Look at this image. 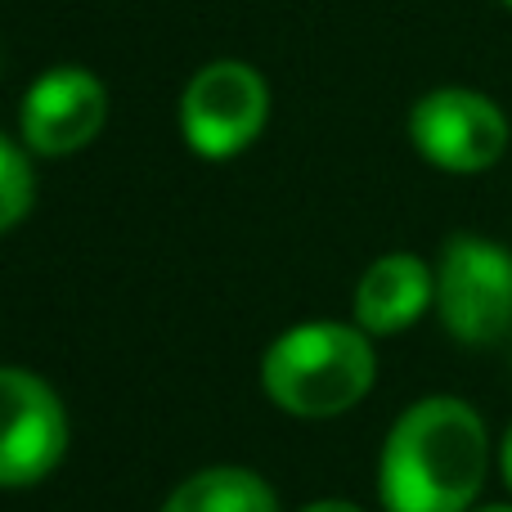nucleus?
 <instances>
[{"mask_svg":"<svg viewBox=\"0 0 512 512\" xmlns=\"http://www.w3.org/2000/svg\"><path fill=\"white\" fill-rule=\"evenodd\" d=\"M490 472V436L459 396H423L396 418L378 459L387 512H472Z\"/></svg>","mask_w":512,"mask_h":512,"instance_id":"obj_1","label":"nucleus"},{"mask_svg":"<svg viewBox=\"0 0 512 512\" xmlns=\"http://www.w3.org/2000/svg\"><path fill=\"white\" fill-rule=\"evenodd\" d=\"M378 355L360 324L310 319L274 337L261 360V387L270 405L292 418H337L373 391Z\"/></svg>","mask_w":512,"mask_h":512,"instance_id":"obj_2","label":"nucleus"},{"mask_svg":"<svg viewBox=\"0 0 512 512\" xmlns=\"http://www.w3.org/2000/svg\"><path fill=\"white\" fill-rule=\"evenodd\" d=\"M436 315L463 346H495L512 333V252L481 234H454L436 265Z\"/></svg>","mask_w":512,"mask_h":512,"instance_id":"obj_3","label":"nucleus"},{"mask_svg":"<svg viewBox=\"0 0 512 512\" xmlns=\"http://www.w3.org/2000/svg\"><path fill=\"white\" fill-rule=\"evenodd\" d=\"M270 117V86L252 63L216 59L189 77L180 95V135L207 162L239 158L252 149Z\"/></svg>","mask_w":512,"mask_h":512,"instance_id":"obj_4","label":"nucleus"},{"mask_svg":"<svg viewBox=\"0 0 512 512\" xmlns=\"http://www.w3.org/2000/svg\"><path fill=\"white\" fill-rule=\"evenodd\" d=\"M512 126L504 108L490 95L468 86H441L427 90L414 108H409V144L418 158L432 167L450 171V176H477L490 171L508 153Z\"/></svg>","mask_w":512,"mask_h":512,"instance_id":"obj_5","label":"nucleus"},{"mask_svg":"<svg viewBox=\"0 0 512 512\" xmlns=\"http://www.w3.org/2000/svg\"><path fill=\"white\" fill-rule=\"evenodd\" d=\"M68 454V414L45 378L0 364V490L45 481Z\"/></svg>","mask_w":512,"mask_h":512,"instance_id":"obj_6","label":"nucleus"},{"mask_svg":"<svg viewBox=\"0 0 512 512\" xmlns=\"http://www.w3.org/2000/svg\"><path fill=\"white\" fill-rule=\"evenodd\" d=\"M108 122V90L90 68L63 63L27 86L23 95V144L41 158H68L81 153Z\"/></svg>","mask_w":512,"mask_h":512,"instance_id":"obj_7","label":"nucleus"},{"mask_svg":"<svg viewBox=\"0 0 512 512\" xmlns=\"http://www.w3.org/2000/svg\"><path fill=\"white\" fill-rule=\"evenodd\" d=\"M436 306V270L414 252H387L355 283V324L369 337H396Z\"/></svg>","mask_w":512,"mask_h":512,"instance_id":"obj_8","label":"nucleus"},{"mask_svg":"<svg viewBox=\"0 0 512 512\" xmlns=\"http://www.w3.org/2000/svg\"><path fill=\"white\" fill-rule=\"evenodd\" d=\"M162 512H279L270 481L248 468H203L167 495Z\"/></svg>","mask_w":512,"mask_h":512,"instance_id":"obj_9","label":"nucleus"},{"mask_svg":"<svg viewBox=\"0 0 512 512\" xmlns=\"http://www.w3.org/2000/svg\"><path fill=\"white\" fill-rule=\"evenodd\" d=\"M32 198H36L32 162H27V153L14 140L0 135V234H9L32 212Z\"/></svg>","mask_w":512,"mask_h":512,"instance_id":"obj_10","label":"nucleus"},{"mask_svg":"<svg viewBox=\"0 0 512 512\" xmlns=\"http://www.w3.org/2000/svg\"><path fill=\"white\" fill-rule=\"evenodd\" d=\"M499 472H504V486L512 490V423H508L504 441H499Z\"/></svg>","mask_w":512,"mask_h":512,"instance_id":"obj_11","label":"nucleus"},{"mask_svg":"<svg viewBox=\"0 0 512 512\" xmlns=\"http://www.w3.org/2000/svg\"><path fill=\"white\" fill-rule=\"evenodd\" d=\"M297 512H360L355 504H346V499H315V504L297 508Z\"/></svg>","mask_w":512,"mask_h":512,"instance_id":"obj_12","label":"nucleus"},{"mask_svg":"<svg viewBox=\"0 0 512 512\" xmlns=\"http://www.w3.org/2000/svg\"><path fill=\"white\" fill-rule=\"evenodd\" d=\"M472 512H512V504H490V508H472Z\"/></svg>","mask_w":512,"mask_h":512,"instance_id":"obj_13","label":"nucleus"},{"mask_svg":"<svg viewBox=\"0 0 512 512\" xmlns=\"http://www.w3.org/2000/svg\"><path fill=\"white\" fill-rule=\"evenodd\" d=\"M499 5H508V9H512V0H499Z\"/></svg>","mask_w":512,"mask_h":512,"instance_id":"obj_14","label":"nucleus"}]
</instances>
